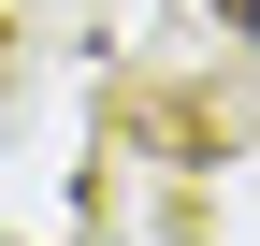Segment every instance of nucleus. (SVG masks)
I'll use <instances>...</instances> for the list:
<instances>
[{
	"mask_svg": "<svg viewBox=\"0 0 260 246\" xmlns=\"http://www.w3.org/2000/svg\"><path fill=\"white\" fill-rule=\"evenodd\" d=\"M217 15H232V29H246V44H260V0H217Z\"/></svg>",
	"mask_w": 260,
	"mask_h": 246,
	"instance_id": "obj_1",
	"label": "nucleus"
}]
</instances>
